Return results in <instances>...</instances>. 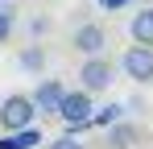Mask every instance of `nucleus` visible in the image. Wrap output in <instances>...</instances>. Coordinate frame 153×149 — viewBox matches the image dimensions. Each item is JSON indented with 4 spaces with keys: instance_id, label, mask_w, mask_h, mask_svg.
<instances>
[{
    "instance_id": "obj_14",
    "label": "nucleus",
    "mask_w": 153,
    "mask_h": 149,
    "mask_svg": "<svg viewBox=\"0 0 153 149\" xmlns=\"http://www.w3.org/2000/svg\"><path fill=\"white\" fill-rule=\"evenodd\" d=\"M95 4H100L103 13H124V8L132 4V0H95Z\"/></svg>"
},
{
    "instance_id": "obj_2",
    "label": "nucleus",
    "mask_w": 153,
    "mask_h": 149,
    "mask_svg": "<svg viewBox=\"0 0 153 149\" xmlns=\"http://www.w3.org/2000/svg\"><path fill=\"white\" fill-rule=\"evenodd\" d=\"M37 120V104H33V95H4V104H0V128L4 133H17V128H29V124Z\"/></svg>"
},
{
    "instance_id": "obj_7",
    "label": "nucleus",
    "mask_w": 153,
    "mask_h": 149,
    "mask_svg": "<svg viewBox=\"0 0 153 149\" xmlns=\"http://www.w3.org/2000/svg\"><path fill=\"white\" fill-rule=\"evenodd\" d=\"M62 83L58 79H42L37 91H33V104H37V116H58V104H62Z\"/></svg>"
},
{
    "instance_id": "obj_5",
    "label": "nucleus",
    "mask_w": 153,
    "mask_h": 149,
    "mask_svg": "<svg viewBox=\"0 0 153 149\" xmlns=\"http://www.w3.org/2000/svg\"><path fill=\"white\" fill-rule=\"evenodd\" d=\"M71 46H75L83 58H87V54H103V46H108V33H103V25L87 21V25H79V29H75Z\"/></svg>"
},
{
    "instance_id": "obj_11",
    "label": "nucleus",
    "mask_w": 153,
    "mask_h": 149,
    "mask_svg": "<svg viewBox=\"0 0 153 149\" xmlns=\"http://www.w3.org/2000/svg\"><path fill=\"white\" fill-rule=\"evenodd\" d=\"M124 112H128L124 104H108L103 112H91V128H108V124H116V120H120Z\"/></svg>"
},
{
    "instance_id": "obj_10",
    "label": "nucleus",
    "mask_w": 153,
    "mask_h": 149,
    "mask_svg": "<svg viewBox=\"0 0 153 149\" xmlns=\"http://www.w3.org/2000/svg\"><path fill=\"white\" fill-rule=\"evenodd\" d=\"M21 71L42 74V71H46V50H42V46H25V50H21Z\"/></svg>"
},
{
    "instance_id": "obj_3",
    "label": "nucleus",
    "mask_w": 153,
    "mask_h": 149,
    "mask_svg": "<svg viewBox=\"0 0 153 149\" xmlns=\"http://www.w3.org/2000/svg\"><path fill=\"white\" fill-rule=\"evenodd\" d=\"M112 74H116V66H112L103 54H87L83 66H79V79H83V87H87L91 95H95V91H108V87L116 83Z\"/></svg>"
},
{
    "instance_id": "obj_1",
    "label": "nucleus",
    "mask_w": 153,
    "mask_h": 149,
    "mask_svg": "<svg viewBox=\"0 0 153 149\" xmlns=\"http://www.w3.org/2000/svg\"><path fill=\"white\" fill-rule=\"evenodd\" d=\"M91 91L87 87H79V91H62V104H58V120L66 124V133H83V128H91Z\"/></svg>"
},
{
    "instance_id": "obj_8",
    "label": "nucleus",
    "mask_w": 153,
    "mask_h": 149,
    "mask_svg": "<svg viewBox=\"0 0 153 149\" xmlns=\"http://www.w3.org/2000/svg\"><path fill=\"white\" fill-rule=\"evenodd\" d=\"M42 145V128L29 124V128H17V133H0V149H33Z\"/></svg>"
},
{
    "instance_id": "obj_6",
    "label": "nucleus",
    "mask_w": 153,
    "mask_h": 149,
    "mask_svg": "<svg viewBox=\"0 0 153 149\" xmlns=\"http://www.w3.org/2000/svg\"><path fill=\"white\" fill-rule=\"evenodd\" d=\"M103 145H108V149H132V145H141V128L128 124L124 116H120L116 124L103 128Z\"/></svg>"
},
{
    "instance_id": "obj_15",
    "label": "nucleus",
    "mask_w": 153,
    "mask_h": 149,
    "mask_svg": "<svg viewBox=\"0 0 153 149\" xmlns=\"http://www.w3.org/2000/svg\"><path fill=\"white\" fill-rule=\"evenodd\" d=\"M137 4H153V0H137Z\"/></svg>"
},
{
    "instance_id": "obj_13",
    "label": "nucleus",
    "mask_w": 153,
    "mask_h": 149,
    "mask_svg": "<svg viewBox=\"0 0 153 149\" xmlns=\"http://www.w3.org/2000/svg\"><path fill=\"white\" fill-rule=\"evenodd\" d=\"M46 149H87V145L79 141L75 133H62V137H58V141H50V145H46Z\"/></svg>"
},
{
    "instance_id": "obj_12",
    "label": "nucleus",
    "mask_w": 153,
    "mask_h": 149,
    "mask_svg": "<svg viewBox=\"0 0 153 149\" xmlns=\"http://www.w3.org/2000/svg\"><path fill=\"white\" fill-rule=\"evenodd\" d=\"M13 25H17V8L13 4H0V46L13 37Z\"/></svg>"
},
{
    "instance_id": "obj_4",
    "label": "nucleus",
    "mask_w": 153,
    "mask_h": 149,
    "mask_svg": "<svg viewBox=\"0 0 153 149\" xmlns=\"http://www.w3.org/2000/svg\"><path fill=\"white\" fill-rule=\"evenodd\" d=\"M120 66L132 83H153V46H141V42H132L124 50V58H120Z\"/></svg>"
},
{
    "instance_id": "obj_9",
    "label": "nucleus",
    "mask_w": 153,
    "mask_h": 149,
    "mask_svg": "<svg viewBox=\"0 0 153 149\" xmlns=\"http://www.w3.org/2000/svg\"><path fill=\"white\" fill-rule=\"evenodd\" d=\"M128 33H132V42H141V46H153V4H145L141 13H132V21H128Z\"/></svg>"
}]
</instances>
